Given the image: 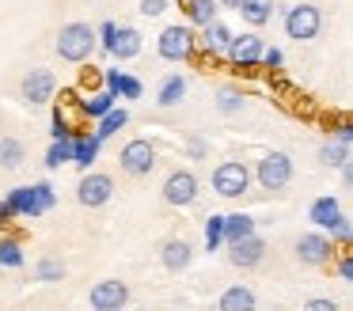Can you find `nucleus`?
<instances>
[{
    "label": "nucleus",
    "instance_id": "nucleus-26",
    "mask_svg": "<svg viewBox=\"0 0 353 311\" xmlns=\"http://www.w3.org/2000/svg\"><path fill=\"white\" fill-rule=\"evenodd\" d=\"M186 99V80L183 76H168V80L160 83V91H156V103L168 110V106H179Z\"/></svg>",
    "mask_w": 353,
    "mask_h": 311
},
{
    "label": "nucleus",
    "instance_id": "nucleus-14",
    "mask_svg": "<svg viewBox=\"0 0 353 311\" xmlns=\"http://www.w3.org/2000/svg\"><path fill=\"white\" fill-rule=\"evenodd\" d=\"M262 258H266V239H262L259 232L228 247V262L236 265V270H254V265H259Z\"/></svg>",
    "mask_w": 353,
    "mask_h": 311
},
{
    "label": "nucleus",
    "instance_id": "nucleus-34",
    "mask_svg": "<svg viewBox=\"0 0 353 311\" xmlns=\"http://www.w3.org/2000/svg\"><path fill=\"white\" fill-rule=\"evenodd\" d=\"M319 163L323 167H345V163H350V148H342V144H323V148H319Z\"/></svg>",
    "mask_w": 353,
    "mask_h": 311
},
{
    "label": "nucleus",
    "instance_id": "nucleus-23",
    "mask_svg": "<svg viewBox=\"0 0 353 311\" xmlns=\"http://www.w3.org/2000/svg\"><path fill=\"white\" fill-rule=\"evenodd\" d=\"M183 8H186V19H190L186 27H209L213 19H221V15H216L221 8H216L213 0H186Z\"/></svg>",
    "mask_w": 353,
    "mask_h": 311
},
{
    "label": "nucleus",
    "instance_id": "nucleus-3",
    "mask_svg": "<svg viewBox=\"0 0 353 311\" xmlns=\"http://www.w3.org/2000/svg\"><path fill=\"white\" fill-rule=\"evenodd\" d=\"M312 220L323 228V232H334L338 243H350V239H353L350 220H345V212H342V205H338V197H330V194L315 197V201H312Z\"/></svg>",
    "mask_w": 353,
    "mask_h": 311
},
{
    "label": "nucleus",
    "instance_id": "nucleus-39",
    "mask_svg": "<svg viewBox=\"0 0 353 311\" xmlns=\"http://www.w3.org/2000/svg\"><path fill=\"white\" fill-rule=\"evenodd\" d=\"M281 50H277V46H274V50H262V65H266V68H281Z\"/></svg>",
    "mask_w": 353,
    "mask_h": 311
},
{
    "label": "nucleus",
    "instance_id": "nucleus-6",
    "mask_svg": "<svg viewBox=\"0 0 353 311\" xmlns=\"http://www.w3.org/2000/svg\"><path fill=\"white\" fill-rule=\"evenodd\" d=\"M213 190L221 197H243L251 190V167L239 163V159H224L213 171Z\"/></svg>",
    "mask_w": 353,
    "mask_h": 311
},
{
    "label": "nucleus",
    "instance_id": "nucleus-25",
    "mask_svg": "<svg viewBox=\"0 0 353 311\" xmlns=\"http://www.w3.org/2000/svg\"><path fill=\"white\" fill-rule=\"evenodd\" d=\"M228 42H232V30L224 27L221 19H213L209 27H201V46H205L209 53H224V50H228Z\"/></svg>",
    "mask_w": 353,
    "mask_h": 311
},
{
    "label": "nucleus",
    "instance_id": "nucleus-21",
    "mask_svg": "<svg viewBox=\"0 0 353 311\" xmlns=\"http://www.w3.org/2000/svg\"><path fill=\"white\" fill-rule=\"evenodd\" d=\"M247 235H254V217L251 212H232V217H224V247L247 239Z\"/></svg>",
    "mask_w": 353,
    "mask_h": 311
},
{
    "label": "nucleus",
    "instance_id": "nucleus-41",
    "mask_svg": "<svg viewBox=\"0 0 353 311\" xmlns=\"http://www.w3.org/2000/svg\"><path fill=\"white\" fill-rule=\"evenodd\" d=\"M205 152H209L205 141H201V137H190V156L194 159H205Z\"/></svg>",
    "mask_w": 353,
    "mask_h": 311
},
{
    "label": "nucleus",
    "instance_id": "nucleus-1",
    "mask_svg": "<svg viewBox=\"0 0 353 311\" xmlns=\"http://www.w3.org/2000/svg\"><path fill=\"white\" fill-rule=\"evenodd\" d=\"M95 50H99V38H95L92 23H65L57 30V57L69 65H84Z\"/></svg>",
    "mask_w": 353,
    "mask_h": 311
},
{
    "label": "nucleus",
    "instance_id": "nucleus-28",
    "mask_svg": "<svg viewBox=\"0 0 353 311\" xmlns=\"http://www.w3.org/2000/svg\"><path fill=\"white\" fill-rule=\"evenodd\" d=\"M114 106H118V103H114V95H110V91H95V95L80 99V110H84L88 118H95V121H99L107 110H114Z\"/></svg>",
    "mask_w": 353,
    "mask_h": 311
},
{
    "label": "nucleus",
    "instance_id": "nucleus-40",
    "mask_svg": "<svg viewBox=\"0 0 353 311\" xmlns=\"http://www.w3.org/2000/svg\"><path fill=\"white\" fill-rule=\"evenodd\" d=\"M338 277H342V281H353V258H350V254L338 258Z\"/></svg>",
    "mask_w": 353,
    "mask_h": 311
},
{
    "label": "nucleus",
    "instance_id": "nucleus-35",
    "mask_svg": "<svg viewBox=\"0 0 353 311\" xmlns=\"http://www.w3.org/2000/svg\"><path fill=\"white\" fill-rule=\"evenodd\" d=\"M34 194H39L42 212H50V209L57 205V194H54V186H50V182H34Z\"/></svg>",
    "mask_w": 353,
    "mask_h": 311
},
{
    "label": "nucleus",
    "instance_id": "nucleus-33",
    "mask_svg": "<svg viewBox=\"0 0 353 311\" xmlns=\"http://www.w3.org/2000/svg\"><path fill=\"white\" fill-rule=\"evenodd\" d=\"M224 247V217L221 212H213V217L205 220V250L213 254V250Z\"/></svg>",
    "mask_w": 353,
    "mask_h": 311
},
{
    "label": "nucleus",
    "instance_id": "nucleus-9",
    "mask_svg": "<svg viewBox=\"0 0 353 311\" xmlns=\"http://www.w3.org/2000/svg\"><path fill=\"white\" fill-rule=\"evenodd\" d=\"M114 197V179L103 171H84V179L77 182V201L84 209H103Z\"/></svg>",
    "mask_w": 353,
    "mask_h": 311
},
{
    "label": "nucleus",
    "instance_id": "nucleus-7",
    "mask_svg": "<svg viewBox=\"0 0 353 311\" xmlns=\"http://www.w3.org/2000/svg\"><path fill=\"white\" fill-rule=\"evenodd\" d=\"M323 30V12L315 4H296L285 12V34L296 38V42H312Z\"/></svg>",
    "mask_w": 353,
    "mask_h": 311
},
{
    "label": "nucleus",
    "instance_id": "nucleus-13",
    "mask_svg": "<svg viewBox=\"0 0 353 311\" xmlns=\"http://www.w3.org/2000/svg\"><path fill=\"white\" fill-rule=\"evenodd\" d=\"M262 50H266V46H262V38L251 30V34H232L224 57H228L232 65H239V68H254L262 61Z\"/></svg>",
    "mask_w": 353,
    "mask_h": 311
},
{
    "label": "nucleus",
    "instance_id": "nucleus-42",
    "mask_svg": "<svg viewBox=\"0 0 353 311\" xmlns=\"http://www.w3.org/2000/svg\"><path fill=\"white\" fill-rule=\"evenodd\" d=\"M350 141H353V126H342V129H338V144L350 148Z\"/></svg>",
    "mask_w": 353,
    "mask_h": 311
},
{
    "label": "nucleus",
    "instance_id": "nucleus-38",
    "mask_svg": "<svg viewBox=\"0 0 353 311\" xmlns=\"http://www.w3.org/2000/svg\"><path fill=\"white\" fill-rule=\"evenodd\" d=\"M137 12L148 15V19H152V15H163V12H168V0H141Z\"/></svg>",
    "mask_w": 353,
    "mask_h": 311
},
{
    "label": "nucleus",
    "instance_id": "nucleus-30",
    "mask_svg": "<svg viewBox=\"0 0 353 311\" xmlns=\"http://www.w3.org/2000/svg\"><path fill=\"white\" fill-rule=\"evenodd\" d=\"M0 265H4V270H19V265H23V243L4 235V239H0Z\"/></svg>",
    "mask_w": 353,
    "mask_h": 311
},
{
    "label": "nucleus",
    "instance_id": "nucleus-29",
    "mask_svg": "<svg viewBox=\"0 0 353 311\" xmlns=\"http://www.w3.org/2000/svg\"><path fill=\"white\" fill-rule=\"evenodd\" d=\"M34 277L46 281V285H57V281H65V262H61V258H54V254L39 258V265H34Z\"/></svg>",
    "mask_w": 353,
    "mask_h": 311
},
{
    "label": "nucleus",
    "instance_id": "nucleus-12",
    "mask_svg": "<svg viewBox=\"0 0 353 311\" xmlns=\"http://www.w3.org/2000/svg\"><path fill=\"white\" fill-rule=\"evenodd\" d=\"M125 303H130V285L114 277L92 285V292H88V308L92 311H122Z\"/></svg>",
    "mask_w": 353,
    "mask_h": 311
},
{
    "label": "nucleus",
    "instance_id": "nucleus-32",
    "mask_svg": "<svg viewBox=\"0 0 353 311\" xmlns=\"http://www.w3.org/2000/svg\"><path fill=\"white\" fill-rule=\"evenodd\" d=\"M61 163H72V137H65V141H54L46 152V167L50 171H57Z\"/></svg>",
    "mask_w": 353,
    "mask_h": 311
},
{
    "label": "nucleus",
    "instance_id": "nucleus-27",
    "mask_svg": "<svg viewBox=\"0 0 353 311\" xmlns=\"http://www.w3.org/2000/svg\"><path fill=\"white\" fill-rule=\"evenodd\" d=\"M239 15H243L251 27H266V23L274 19V4H270V0H243V4H239Z\"/></svg>",
    "mask_w": 353,
    "mask_h": 311
},
{
    "label": "nucleus",
    "instance_id": "nucleus-17",
    "mask_svg": "<svg viewBox=\"0 0 353 311\" xmlns=\"http://www.w3.org/2000/svg\"><path fill=\"white\" fill-rule=\"evenodd\" d=\"M190 258H194V247L186 239H168L160 247V262H163V270H171V273H183L186 265H190Z\"/></svg>",
    "mask_w": 353,
    "mask_h": 311
},
{
    "label": "nucleus",
    "instance_id": "nucleus-19",
    "mask_svg": "<svg viewBox=\"0 0 353 311\" xmlns=\"http://www.w3.org/2000/svg\"><path fill=\"white\" fill-rule=\"evenodd\" d=\"M99 148H103V141L95 133H72V163L80 171H92V163L99 159Z\"/></svg>",
    "mask_w": 353,
    "mask_h": 311
},
{
    "label": "nucleus",
    "instance_id": "nucleus-37",
    "mask_svg": "<svg viewBox=\"0 0 353 311\" xmlns=\"http://www.w3.org/2000/svg\"><path fill=\"white\" fill-rule=\"evenodd\" d=\"M300 311H342L334 300H327V296H315V300H304V308Z\"/></svg>",
    "mask_w": 353,
    "mask_h": 311
},
{
    "label": "nucleus",
    "instance_id": "nucleus-22",
    "mask_svg": "<svg viewBox=\"0 0 353 311\" xmlns=\"http://www.w3.org/2000/svg\"><path fill=\"white\" fill-rule=\"evenodd\" d=\"M23 159H27V148L19 137H0V167L4 171H19Z\"/></svg>",
    "mask_w": 353,
    "mask_h": 311
},
{
    "label": "nucleus",
    "instance_id": "nucleus-44",
    "mask_svg": "<svg viewBox=\"0 0 353 311\" xmlns=\"http://www.w3.org/2000/svg\"><path fill=\"white\" fill-rule=\"evenodd\" d=\"M239 4H243V0H221V8H232V12H239Z\"/></svg>",
    "mask_w": 353,
    "mask_h": 311
},
{
    "label": "nucleus",
    "instance_id": "nucleus-20",
    "mask_svg": "<svg viewBox=\"0 0 353 311\" xmlns=\"http://www.w3.org/2000/svg\"><path fill=\"white\" fill-rule=\"evenodd\" d=\"M107 91L114 99H141L145 95V83L137 80V76H130V72H118V68H107Z\"/></svg>",
    "mask_w": 353,
    "mask_h": 311
},
{
    "label": "nucleus",
    "instance_id": "nucleus-15",
    "mask_svg": "<svg viewBox=\"0 0 353 311\" xmlns=\"http://www.w3.org/2000/svg\"><path fill=\"white\" fill-rule=\"evenodd\" d=\"M4 205H8L12 217H27V220L42 217V205H39V194H34V186H16V190H8Z\"/></svg>",
    "mask_w": 353,
    "mask_h": 311
},
{
    "label": "nucleus",
    "instance_id": "nucleus-16",
    "mask_svg": "<svg viewBox=\"0 0 353 311\" xmlns=\"http://www.w3.org/2000/svg\"><path fill=\"white\" fill-rule=\"evenodd\" d=\"M141 50H145V34H141L137 27H118L114 30V46H110V53H114L118 61L141 57Z\"/></svg>",
    "mask_w": 353,
    "mask_h": 311
},
{
    "label": "nucleus",
    "instance_id": "nucleus-5",
    "mask_svg": "<svg viewBox=\"0 0 353 311\" xmlns=\"http://www.w3.org/2000/svg\"><path fill=\"white\" fill-rule=\"evenodd\" d=\"M118 163H122V171L130 174V179H145L156 167V144L145 141V137H133V141L118 152Z\"/></svg>",
    "mask_w": 353,
    "mask_h": 311
},
{
    "label": "nucleus",
    "instance_id": "nucleus-2",
    "mask_svg": "<svg viewBox=\"0 0 353 311\" xmlns=\"http://www.w3.org/2000/svg\"><path fill=\"white\" fill-rule=\"evenodd\" d=\"M251 182H259L262 190H285L292 182V159L285 152H262L251 171Z\"/></svg>",
    "mask_w": 353,
    "mask_h": 311
},
{
    "label": "nucleus",
    "instance_id": "nucleus-4",
    "mask_svg": "<svg viewBox=\"0 0 353 311\" xmlns=\"http://www.w3.org/2000/svg\"><path fill=\"white\" fill-rule=\"evenodd\" d=\"M194 46H198V34H194V27H186V23L163 27L160 38H156V53H160L163 61H186L194 53Z\"/></svg>",
    "mask_w": 353,
    "mask_h": 311
},
{
    "label": "nucleus",
    "instance_id": "nucleus-31",
    "mask_svg": "<svg viewBox=\"0 0 353 311\" xmlns=\"http://www.w3.org/2000/svg\"><path fill=\"white\" fill-rule=\"evenodd\" d=\"M247 106V95L239 88H221L216 91V110L221 114H239Z\"/></svg>",
    "mask_w": 353,
    "mask_h": 311
},
{
    "label": "nucleus",
    "instance_id": "nucleus-8",
    "mask_svg": "<svg viewBox=\"0 0 353 311\" xmlns=\"http://www.w3.org/2000/svg\"><path fill=\"white\" fill-rule=\"evenodd\" d=\"M334 258V239L327 232H304L296 239V262L307 265V270H319Z\"/></svg>",
    "mask_w": 353,
    "mask_h": 311
},
{
    "label": "nucleus",
    "instance_id": "nucleus-24",
    "mask_svg": "<svg viewBox=\"0 0 353 311\" xmlns=\"http://www.w3.org/2000/svg\"><path fill=\"white\" fill-rule=\"evenodd\" d=\"M125 126H130V110H125V106H114V110H107L99 121H95V137L107 141V137H114L118 129H125Z\"/></svg>",
    "mask_w": 353,
    "mask_h": 311
},
{
    "label": "nucleus",
    "instance_id": "nucleus-10",
    "mask_svg": "<svg viewBox=\"0 0 353 311\" xmlns=\"http://www.w3.org/2000/svg\"><path fill=\"white\" fill-rule=\"evenodd\" d=\"M198 186L201 182L194 171H171L168 179H163V201L175 205V209H186V205L198 201V194H201Z\"/></svg>",
    "mask_w": 353,
    "mask_h": 311
},
{
    "label": "nucleus",
    "instance_id": "nucleus-11",
    "mask_svg": "<svg viewBox=\"0 0 353 311\" xmlns=\"http://www.w3.org/2000/svg\"><path fill=\"white\" fill-rule=\"evenodd\" d=\"M54 91H57V76L50 72V68H31V72L23 76V83H19V95L31 106L54 103Z\"/></svg>",
    "mask_w": 353,
    "mask_h": 311
},
{
    "label": "nucleus",
    "instance_id": "nucleus-43",
    "mask_svg": "<svg viewBox=\"0 0 353 311\" xmlns=\"http://www.w3.org/2000/svg\"><path fill=\"white\" fill-rule=\"evenodd\" d=\"M8 220H12V212H8V205H4V201H0V228H4V224H8Z\"/></svg>",
    "mask_w": 353,
    "mask_h": 311
},
{
    "label": "nucleus",
    "instance_id": "nucleus-18",
    "mask_svg": "<svg viewBox=\"0 0 353 311\" xmlns=\"http://www.w3.org/2000/svg\"><path fill=\"white\" fill-rule=\"evenodd\" d=\"M216 311H259V296H254V288H247V285H232V288L221 292Z\"/></svg>",
    "mask_w": 353,
    "mask_h": 311
},
{
    "label": "nucleus",
    "instance_id": "nucleus-36",
    "mask_svg": "<svg viewBox=\"0 0 353 311\" xmlns=\"http://www.w3.org/2000/svg\"><path fill=\"white\" fill-rule=\"evenodd\" d=\"M114 30H118V23H114V19L99 23V30H95V38H99L103 53H110V46H114Z\"/></svg>",
    "mask_w": 353,
    "mask_h": 311
}]
</instances>
